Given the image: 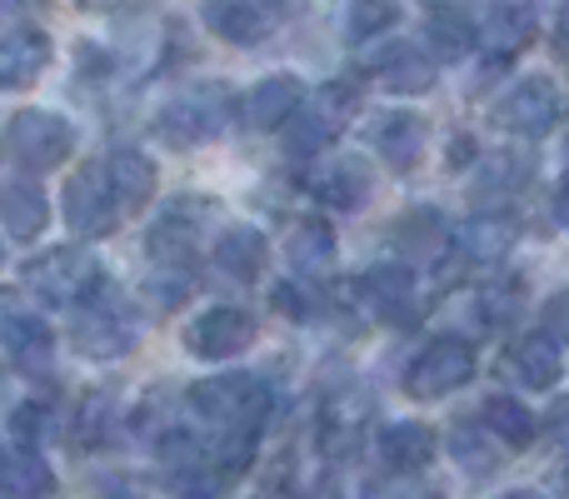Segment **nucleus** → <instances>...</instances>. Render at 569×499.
I'll use <instances>...</instances> for the list:
<instances>
[{
  "label": "nucleus",
  "mask_w": 569,
  "mask_h": 499,
  "mask_svg": "<svg viewBox=\"0 0 569 499\" xmlns=\"http://www.w3.org/2000/svg\"><path fill=\"white\" fill-rule=\"evenodd\" d=\"M16 6H20V0H0V20H6L10 10H16Z\"/></svg>",
  "instance_id": "nucleus-1"
}]
</instances>
